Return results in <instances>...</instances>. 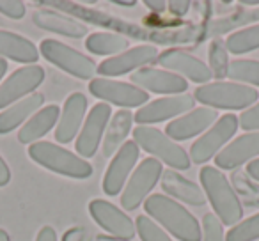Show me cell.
<instances>
[{"label":"cell","mask_w":259,"mask_h":241,"mask_svg":"<svg viewBox=\"0 0 259 241\" xmlns=\"http://www.w3.org/2000/svg\"><path fill=\"white\" fill-rule=\"evenodd\" d=\"M41 6H47V8H55L61 9L64 15L76 18L80 22L93 23L98 27H105V29L114 30L115 34H121L124 37H132V39L137 41H153V43L160 44H170V43H197V41L206 39V29L199 25L185 27V29H149V27H142L139 23L134 22H126L117 16L107 15V13H101L98 9H89L83 8V6L76 4V2H39Z\"/></svg>","instance_id":"cell-1"},{"label":"cell","mask_w":259,"mask_h":241,"mask_svg":"<svg viewBox=\"0 0 259 241\" xmlns=\"http://www.w3.org/2000/svg\"><path fill=\"white\" fill-rule=\"evenodd\" d=\"M144 209L155 222L163 225L180 241H201L202 229L194 215L180 202L162 194L149 195L144 201Z\"/></svg>","instance_id":"cell-2"},{"label":"cell","mask_w":259,"mask_h":241,"mask_svg":"<svg viewBox=\"0 0 259 241\" xmlns=\"http://www.w3.org/2000/svg\"><path fill=\"white\" fill-rule=\"evenodd\" d=\"M199 179H201L206 199L211 202L217 218L222 222V225H236L243 216V208L229 179L217 167L211 165L202 167L199 172Z\"/></svg>","instance_id":"cell-3"},{"label":"cell","mask_w":259,"mask_h":241,"mask_svg":"<svg viewBox=\"0 0 259 241\" xmlns=\"http://www.w3.org/2000/svg\"><path fill=\"white\" fill-rule=\"evenodd\" d=\"M29 156L45 169L73 179H87L93 176V165L87 160L52 142H34L29 146Z\"/></svg>","instance_id":"cell-4"},{"label":"cell","mask_w":259,"mask_h":241,"mask_svg":"<svg viewBox=\"0 0 259 241\" xmlns=\"http://www.w3.org/2000/svg\"><path fill=\"white\" fill-rule=\"evenodd\" d=\"M194 100L206 105L208 108L222 110H243L250 108L257 101L259 92L254 87L238 82H213L195 89Z\"/></svg>","instance_id":"cell-5"},{"label":"cell","mask_w":259,"mask_h":241,"mask_svg":"<svg viewBox=\"0 0 259 241\" xmlns=\"http://www.w3.org/2000/svg\"><path fill=\"white\" fill-rule=\"evenodd\" d=\"M134 142L146 153L156 156L158 162H163L172 170L190 169V156L181 146L170 140L163 131L153 126H137L134 130Z\"/></svg>","instance_id":"cell-6"},{"label":"cell","mask_w":259,"mask_h":241,"mask_svg":"<svg viewBox=\"0 0 259 241\" xmlns=\"http://www.w3.org/2000/svg\"><path fill=\"white\" fill-rule=\"evenodd\" d=\"M39 52L48 62L80 80H91L98 71V64L93 59L57 39H43Z\"/></svg>","instance_id":"cell-7"},{"label":"cell","mask_w":259,"mask_h":241,"mask_svg":"<svg viewBox=\"0 0 259 241\" xmlns=\"http://www.w3.org/2000/svg\"><path fill=\"white\" fill-rule=\"evenodd\" d=\"M238 126H240V123H238V117L234 114H226L219 117V121L201 138H197L192 144L190 160L197 165H202L213 156H217L220 149L234 137Z\"/></svg>","instance_id":"cell-8"},{"label":"cell","mask_w":259,"mask_h":241,"mask_svg":"<svg viewBox=\"0 0 259 241\" xmlns=\"http://www.w3.org/2000/svg\"><path fill=\"white\" fill-rule=\"evenodd\" d=\"M163 169L162 163L156 158H146L137 165L134 174L130 176L124 191L121 194V206L128 211H134L144 202L148 194L156 186L158 179L162 177Z\"/></svg>","instance_id":"cell-9"},{"label":"cell","mask_w":259,"mask_h":241,"mask_svg":"<svg viewBox=\"0 0 259 241\" xmlns=\"http://www.w3.org/2000/svg\"><path fill=\"white\" fill-rule=\"evenodd\" d=\"M89 92L94 98L101 101H108L117 107L135 108V107H144L149 101V94L146 90L139 89L134 83L117 82V80H108V78H94L89 83Z\"/></svg>","instance_id":"cell-10"},{"label":"cell","mask_w":259,"mask_h":241,"mask_svg":"<svg viewBox=\"0 0 259 241\" xmlns=\"http://www.w3.org/2000/svg\"><path fill=\"white\" fill-rule=\"evenodd\" d=\"M45 69L41 66H23L11 73L8 80L0 85V110L15 105L16 101L34 94V90L43 83Z\"/></svg>","instance_id":"cell-11"},{"label":"cell","mask_w":259,"mask_h":241,"mask_svg":"<svg viewBox=\"0 0 259 241\" xmlns=\"http://www.w3.org/2000/svg\"><path fill=\"white\" fill-rule=\"evenodd\" d=\"M194 105L195 100L190 94L160 98V100H155L139 108L134 119L139 123V126H149L155 123H163L167 119H174L181 114H188L190 108H194Z\"/></svg>","instance_id":"cell-12"},{"label":"cell","mask_w":259,"mask_h":241,"mask_svg":"<svg viewBox=\"0 0 259 241\" xmlns=\"http://www.w3.org/2000/svg\"><path fill=\"white\" fill-rule=\"evenodd\" d=\"M112 115V108L107 103H96L87 114L85 123L82 126L75 149L78 151L80 158H93L101 144L103 133L108 126V119Z\"/></svg>","instance_id":"cell-13"},{"label":"cell","mask_w":259,"mask_h":241,"mask_svg":"<svg viewBox=\"0 0 259 241\" xmlns=\"http://www.w3.org/2000/svg\"><path fill=\"white\" fill-rule=\"evenodd\" d=\"M89 213L94 222L107 230L108 234L119 237V239H132L135 236V225L124 211L115 208L112 202L103 199H94L89 204Z\"/></svg>","instance_id":"cell-14"},{"label":"cell","mask_w":259,"mask_h":241,"mask_svg":"<svg viewBox=\"0 0 259 241\" xmlns=\"http://www.w3.org/2000/svg\"><path fill=\"white\" fill-rule=\"evenodd\" d=\"M141 155V148L134 140H126L121 146L117 153L114 155V160L108 165L107 172L103 177V191L107 195H117L121 194L130 172L134 170L135 163Z\"/></svg>","instance_id":"cell-15"},{"label":"cell","mask_w":259,"mask_h":241,"mask_svg":"<svg viewBox=\"0 0 259 241\" xmlns=\"http://www.w3.org/2000/svg\"><path fill=\"white\" fill-rule=\"evenodd\" d=\"M158 59V48L153 44H141V46L130 48L122 54L110 57L98 66V73L101 76H121L135 69H142V66Z\"/></svg>","instance_id":"cell-16"},{"label":"cell","mask_w":259,"mask_h":241,"mask_svg":"<svg viewBox=\"0 0 259 241\" xmlns=\"http://www.w3.org/2000/svg\"><path fill=\"white\" fill-rule=\"evenodd\" d=\"M219 121V112L215 108L201 107L194 108L188 114L174 119L172 123L167 124L165 135L170 140H188L195 135L202 133L204 130L211 128Z\"/></svg>","instance_id":"cell-17"},{"label":"cell","mask_w":259,"mask_h":241,"mask_svg":"<svg viewBox=\"0 0 259 241\" xmlns=\"http://www.w3.org/2000/svg\"><path fill=\"white\" fill-rule=\"evenodd\" d=\"M158 64L163 66L165 69H169L170 73L176 71L181 75V78H188L195 83H208L211 80V69L209 66H206L201 59L194 57V55L187 54L183 50H176L170 48L158 55Z\"/></svg>","instance_id":"cell-18"},{"label":"cell","mask_w":259,"mask_h":241,"mask_svg":"<svg viewBox=\"0 0 259 241\" xmlns=\"http://www.w3.org/2000/svg\"><path fill=\"white\" fill-rule=\"evenodd\" d=\"M132 82L142 90L156 94H183L187 92L188 83L180 75L156 68H142L132 75Z\"/></svg>","instance_id":"cell-19"},{"label":"cell","mask_w":259,"mask_h":241,"mask_svg":"<svg viewBox=\"0 0 259 241\" xmlns=\"http://www.w3.org/2000/svg\"><path fill=\"white\" fill-rule=\"evenodd\" d=\"M87 114V98L82 92H73L66 100L62 107L61 117H59L57 128H55V138L59 144H69L76 137L83 117Z\"/></svg>","instance_id":"cell-20"},{"label":"cell","mask_w":259,"mask_h":241,"mask_svg":"<svg viewBox=\"0 0 259 241\" xmlns=\"http://www.w3.org/2000/svg\"><path fill=\"white\" fill-rule=\"evenodd\" d=\"M255 156H259V131H252L234 138L215 156V165L219 169L231 170Z\"/></svg>","instance_id":"cell-21"},{"label":"cell","mask_w":259,"mask_h":241,"mask_svg":"<svg viewBox=\"0 0 259 241\" xmlns=\"http://www.w3.org/2000/svg\"><path fill=\"white\" fill-rule=\"evenodd\" d=\"M32 22L39 29L73 37V39H80V37L87 36V27L83 25V22L71 18L68 15H62V13L48 11V9H36L32 13Z\"/></svg>","instance_id":"cell-22"},{"label":"cell","mask_w":259,"mask_h":241,"mask_svg":"<svg viewBox=\"0 0 259 241\" xmlns=\"http://www.w3.org/2000/svg\"><path fill=\"white\" fill-rule=\"evenodd\" d=\"M45 96L39 92H34L30 96L23 98V100L16 101L15 105L8 107L6 110L0 112V135L11 133L13 130L20 126V124L27 123L32 114L39 112L43 108Z\"/></svg>","instance_id":"cell-23"},{"label":"cell","mask_w":259,"mask_h":241,"mask_svg":"<svg viewBox=\"0 0 259 241\" xmlns=\"http://www.w3.org/2000/svg\"><path fill=\"white\" fill-rule=\"evenodd\" d=\"M162 188L170 194L172 197L187 202L190 206H204L206 204V194L197 183L185 179L176 170L169 169L162 174Z\"/></svg>","instance_id":"cell-24"},{"label":"cell","mask_w":259,"mask_h":241,"mask_svg":"<svg viewBox=\"0 0 259 241\" xmlns=\"http://www.w3.org/2000/svg\"><path fill=\"white\" fill-rule=\"evenodd\" d=\"M0 57H8L22 64H36L39 59V50L27 37L0 30Z\"/></svg>","instance_id":"cell-25"},{"label":"cell","mask_w":259,"mask_h":241,"mask_svg":"<svg viewBox=\"0 0 259 241\" xmlns=\"http://www.w3.org/2000/svg\"><path fill=\"white\" fill-rule=\"evenodd\" d=\"M59 117H61V108L57 105H48V107L41 108L22 126L18 133V140L22 144H34L37 138L45 137L54 128Z\"/></svg>","instance_id":"cell-26"},{"label":"cell","mask_w":259,"mask_h":241,"mask_svg":"<svg viewBox=\"0 0 259 241\" xmlns=\"http://www.w3.org/2000/svg\"><path fill=\"white\" fill-rule=\"evenodd\" d=\"M132 123H134V114L130 110H126V108L119 110L112 117V123L107 126V135H105L103 144H101L105 158L114 156L121 149V146L126 142L130 130H132Z\"/></svg>","instance_id":"cell-27"},{"label":"cell","mask_w":259,"mask_h":241,"mask_svg":"<svg viewBox=\"0 0 259 241\" xmlns=\"http://www.w3.org/2000/svg\"><path fill=\"white\" fill-rule=\"evenodd\" d=\"M130 46L128 37L112 32H94L87 37L85 48L94 55H119Z\"/></svg>","instance_id":"cell-28"},{"label":"cell","mask_w":259,"mask_h":241,"mask_svg":"<svg viewBox=\"0 0 259 241\" xmlns=\"http://www.w3.org/2000/svg\"><path fill=\"white\" fill-rule=\"evenodd\" d=\"M254 22H259V8L257 9H238L234 15L215 20V22H209L208 25L204 27L206 37L231 32V30L238 29V27L247 25V23H254Z\"/></svg>","instance_id":"cell-29"},{"label":"cell","mask_w":259,"mask_h":241,"mask_svg":"<svg viewBox=\"0 0 259 241\" xmlns=\"http://www.w3.org/2000/svg\"><path fill=\"white\" fill-rule=\"evenodd\" d=\"M226 48L227 52L234 55L247 54V52L259 48V25L247 27V29H241L238 32L231 34L226 39Z\"/></svg>","instance_id":"cell-30"},{"label":"cell","mask_w":259,"mask_h":241,"mask_svg":"<svg viewBox=\"0 0 259 241\" xmlns=\"http://www.w3.org/2000/svg\"><path fill=\"white\" fill-rule=\"evenodd\" d=\"M227 76L231 80H238V83H252L259 85V61H250V59H236L229 62L227 68Z\"/></svg>","instance_id":"cell-31"},{"label":"cell","mask_w":259,"mask_h":241,"mask_svg":"<svg viewBox=\"0 0 259 241\" xmlns=\"http://www.w3.org/2000/svg\"><path fill=\"white\" fill-rule=\"evenodd\" d=\"M208 59H209V69H211V75H215L217 78H226L227 68H229L226 41L224 39H213L211 43H209Z\"/></svg>","instance_id":"cell-32"},{"label":"cell","mask_w":259,"mask_h":241,"mask_svg":"<svg viewBox=\"0 0 259 241\" xmlns=\"http://www.w3.org/2000/svg\"><path fill=\"white\" fill-rule=\"evenodd\" d=\"M259 239V213L236 223L226 234V241H257Z\"/></svg>","instance_id":"cell-33"},{"label":"cell","mask_w":259,"mask_h":241,"mask_svg":"<svg viewBox=\"0 0 259 241\" xmlns=\"http://www.w3.org/2000/svg\"><path fill=\"white\" fill-rule=\"evenodd\" d=\"M135 223H137L135 229H137V234L141 236L142 241H172L169 237V234H167L155 220L149 218V216L139 215Z\"/></svg>","instance_id":"cell-34"},{"label":"cell","mask_w":259,"mask_h":241,"mask_svg":"<svg viewBox=\"0 0 259 241\" xmlns=\"http://www.w3.org/2000/svg\"><path fill=\"white\" fill-rule=\"evenodd\" d=\"M202 241H226L222 222L215 213H206L202 216Z\"/></svg>","instance_id":"cell-35"},{"label":"cell","mask_w":259,"mask_h":241,"mask_svg":"<svg viewBox=\"0 0 259 241\" xmlns=\"http://www.w3.org/2000/svg\"><path fill=\"white\" fill-rule=\"evenodd\" d=\"M238 123L245 131H259V103L243 110V114L238 117Z\"/></svg>","instance_id":"cell-36"},{"label":"cell","mask_w":259,"mask_h":241,"mask_svg":"<svg viewBox=\"0 0 259 241\" xmlns=\"http://www.w3.org/2000/svg\"><path fill=\"white\" fill-rule=\"evenodd\" d=\"M0 13L6 15L8 18L22 20L25 16L27 9L25 4L20 2V0H0Z\"/></svg>","instance_id":"cell-37"},{"label":"cell","mask_w":259,"mask_h":241,"mask_svg":"<svg viewBox=\"0 0 259 241\" xmlns=\"http://www.w3.org/2000/svg\"><path fill=\"white\" fill-rule=\"evenodd\" d=\"M190 2L188 0H170V2H167V8H169V11L172 13V15L176 16H183L187 15L188 11H190Z\"/></svg>","instance_id":"cell-38"},{"label":"cell","mask_w":259,"mask_h":241,"mask_svg":"<svg viewBox=\"0 0 259 241\" xmlns=\"http://www.w3.org/2000/svg\"><path fill=\"white\" fill-rule=\"evenodd\" d=\"M36 241H57V234H55V229L50 225H45L39 229L36 236Z\"/></svg>","instance_id":"cell-39"},{"label":"cell","mask_w":259,"mask_h":241,"mask_svg":"<svg viewBox=\"0 0 259 241\" xmlns=\"http://www.w3.org/2000/svg\"><path fill=\"white\" fill-rule=\"evenodd\" d=\"M9 181H11V170H9L6 160L0 156V186H6Z\"/></svg>","instance_id":"cell-40"},{"label":"cell","mask_w":259,"mask_h":241,"mask_svg":"<svg viewBox=\"0 0 259 241\" xmlns=\"http://www.w3.org/2000/svg\"><path fill=\"white\" fill-rule=\"evenodd\" d=\"M146 8H149L153 13H163L167 9V2L163 0H146Z\"/></svg>","instance_id":"cell-41"},{"label":"cell","mask_w":259,"mask_h":241,"mask_svg":"<svg viewBox=\"0 0 259 241\" xmlns=\"http://www.w3.org/2000/svg\"><path fill=\"white\" fill-rule=\"evenodd\" d=\"M247 174L252 177V179L259 183V158L252 160V162L248 163V165H247Z\"/></svg>","instance_id":"cell-42"},{"label":"cell","mask_w":259,"mask_h":241,"mask_svg":"<svg viewBox=\"0 0 259 241\" xmlns=\"http://www.w3.org/2000/svg\"><path fill=\"white\" fill-rule=\"evenodd\" d=\"M115 6H122V8H134L137 2L135 0H130V2H126V0H114Z\"/></svg>","instance_id":"cell-43"},{"label":"cell","mask_w":259,"mask_h":241,"mask_svg":"<svg viewBox=\"0 0 259 241\" xmlns=\"http://www.w3.org/2000/svg\"><path fill=\"white\" fill-rule=\"evenodd\" d=\"M8 68H9L8 62H6L4 59L0 57V80L4 78V75H6V73H8Z\"/></svg>","instance_id":"cell-44"},{"label":"cell","mask_w":259,"mask_h":241,"mask_svg":"<svg viewBox=\"0 0 259 241\" xmlns=\"http://www.w3.org/2000/svg\"><path fill=\"white\" fill-rule=\"evenodd\" d=\"M0 241H11V237H9L8 230H4V229H0Z\"/></svg>","instance_id":"cell-45"},{"label":"cell","mask_w":259,"mask_h":241,"mask_svg":"<svg viewBox=\"0 0 259 241\" xmlns=\"http://www.w3.org/2000/svg\"><path fill=\"white\" fill-rule=\"evenodd\" d=\"M243 6H259V0H243Z\"/></svg>","instance_id":"cell-46"}]
</instances>
